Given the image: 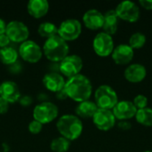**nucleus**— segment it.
Returning <instances> with one entry per match:
<instances>
[{"label":"nucleus","instance_id":"obj_9","mask_svg":"<svg viewBox=\"0 0 152 152\" xmlns=\"http://www.w3.org/2000/svg\"><path fill=\"white\" fill-rule=\"evenodd\" d=\"M115 12L119 20L127 22H136L140 18V8L133 1L120 2L115 8Z\"/></svg>","mask_w":152,"mask_h":152},{"label":"nucleus","instance_id":"obj_27","mask_svg":"<svg viewBox=\"0 0 152 152\" xmlns=\"http://www.w3.org/2000/svg\"><path fill=\"white\" fill-rule=\"evenodd\" d=\"M134 105L135 106V108L137 110H142V109H145L148 107V98L147 96L143 95V94H138L136 95L133 102Z\"/></svg>","mask_w":152,"mask_h":152},{"label":"nucleus","instance_id":"obj_23","mask_svg":"<svg viewBox=\"0 0 152 152\" xmlns=\"http://www.w3.org/2000/svg\"><path fill=\"white\" fill-rule=\"evenodd\" d=\"M38 34L42 37H45L46 39L58 34V27L50 21H45L39 24L37 28Z\"/></svg>","mask_w":152,"mask_h":152},{"label":"nucleus","instance_id":"obj_26","mask_svg":"<svg viewBox=\"0 0 152 152\" xmlns=\"http://www.w3.org/2000/svg\"><path fill=\"white\" fill-rule=\"evenodd\" d=\"M146 44V36L142 32H135L132 34L128 40V45L133 49H140Z\"/></svg>","mask_w":152,"mask_h":152},{"label":"nucleus","instance_id":"obj_6","mask_svg":"<svg viewBox=\"0 0 152 152\" xmlns=\"http://www.w3.org/2000/svg\"><path fill=\"white\" fill-rule=\"evenodd\" d=\"M83 68V60L79 55L69 54L67 55L59 65L61 74L68 78L80 74Z\"/></svg>","mask_w":152,"mask_h":152},{"label":"nucleus","instance_id":"obj_18","mask_svg":"<svg viewBox=\"0 0 152 152\" xmlns=\"http://www.w3.org/2000/svg\"><path fill=\"white\" fill-rule=\"evenodd\" d=\"M43 84L47 90L57 93L58 91L64 88L66 81L61 73L48 72L43 77Z\"/></svg>","mask_w":152,"mask_h":152},{"label":"nucleus","instance_id":"obj_16","mask_svg":"<svg viewBox=\"0 0 152 152\" xmlns=\"http://www.w3.org/2000/svg\"><path fill=\"white\" fill-rule=\"evenodd\" d=\"M104 21L103 13L97 9H90L83 15V22L85 26L92 30L102 28Z\"/></svg>","mask_w":152,"mask_h":152},{"label":"nucleus","instance_id":"obj_22","mask_svg":"<svg viewBox=\"0 0 152 152\" xmlns=\"http://www.w3.org/2000/svg\"><path fill=\"white\" fill-rule=\"evenodd\" d=\"M19 53L11 46L0 48V61L4 64L11 65L14 64L18 59Z\"/></svg>","mask_w":152,"mask_h":152},{"label":"nucleus","instance_id":"obj_34","mask_svg":"<svg viewBox=\"0 0 152 152\" xmlns=\"http://www.w3.org/2000/svg\"><path fill=\"white\" fill-rule=\"evenodd\" d=\"M19 101H20V102L21 104H23V105L30 104V103H31V102H32L31 98H30V97H28V96H23V97H22V98H20Z\"/></svg>","mask_w":152,"mask_h":152},{"label":"nucleus","instance_id":"obj_8","mask_svg":"<svg viewBox=\"0 0 152 152\" xmlns=\"http://www.w3.org/2000/svg\"><path fill=\"white\" fill-rule=\"evenodd\" d=\"M93 48L95 53L101 57H107L111 55L115 45L112 36L105 33H98L93 40Z\"/></svg>","mask_w":152,"mask_h":152},{"label":"nucleus","instance_id":"obj_10","mask_svg":"<svg viewBox=\"0 0 152 152\" xmlns=\"http://www.w3.org/2000/svg\"><path fill=\"white\" fill-rule=\"evenodd\" d=\"M18 53L24 61L30 63L37 62L43 55V50L40 45L35 41L29 39L21 43Z\"/></svg>","mask_w":152,"mask_h":152},{"label":"nucleus","instance_id":"obj_21","mask_svg":"<svg viewBox=\"0 0 152 152\" xmlns=\"http://www.w3.org/2000/svg\"><path fill=\"white\" fill-rule=\"evenodd\" d=\"M99 108L97 107L96 103L92 101H85L79 102L76 107V114L78 118H93L94 115L97 111Z\"/></svg>","mask_w":152,"mask_h":152},{"label":"nucleus","instance_id":"obj_15","mask_svg":"<svg viewBox=\"0 0 152 152\" xmlns=\"http://www.w3.org/2000/svg\"><path fill=\"white\" fill-rule=\"evenodd\" d=\"M0 97L9 103L19 101L20 99V91L18 85L13 81H4L0 85Z\"/></svg>","mask_w":152,"mask_h":152},{"label":"nucleus","instance_id":"obj_11","mask_svg":"<svg viewBox=\"0 0 152 152\" xmlns=\"http://www.w3.org/2000/svg\"><path fill=\"white\" fill-rule=\"evenodd\" d=\"M5 34L10 41L15 43H22L28 40L29 30L28 26L20 20H11L6 25Z\"/></svg>","mask_w":152,"mask_h":152},{"label":"nucleus","instance_id":"obj_20","mask_svg":"<svg viewBox=\"0 0 152 152\" xmlns=\"http://www.w3.org/2000/svg\"><path fill=\"white\" fill-rule=\"evenodd\" d=\"M104 21L102 29L103 32L112 36L114 35L118 28V20L119 18L118 17L115 10H109L104 14Z\"/></svg>","mask_w":152,"mask_h":152},{"label":"nucleus","instance_id":"obj_33","mask_svg":"<svg viewBox=\"0 0 152 152\" xmlns=\"http://www.w3.org/2000/svg\"><path fill=\"white\" fill-rule=\"evenodd\" d=\"M55 94H56L57 99H59V100H64V99H66V98H69V97H68V94H67V93H66V91H65V88H62L61 90L58 91V92L55 93Z\"/></svg>","mask_w":152,"mask_h":152},{"label":"nucleus","instance_id":"obj_13","mask_svg":"<svg viewBox=\"0 0 152 152\" xmlns=\"http://www.w3.org/2000/svg\"><path fill=\"white\" fill-rule=\"evenodd\" d=\"M112 112L116 119L121 120H129L135 117L137 109L131 101H118L116 106L112 109Z\"/></svg>","mask_w":152,"mask_h":152},{"label":"nucleus","instance_id":"obj_2","mask_svg":"<svg viewBox=\"0 0 152 152\" xmlns=\"http://www.w3.org/2000/svg\"><path fill=\"white\" fill-rule=\"evenodd\" d=\"M56 127L61 135L69 141L77 140L83 132V123L77 115L66 114L61 116L57 123Z\"/></svg>","mask_w":152,"mask_h":152},{"label":"nucleus","instance_id":"obj_28","mask_svg":"<svg viewBox=\"0 0 152 152\" xmlns=\"http://www.w3.org/2000/svg\"><path fill=\"white\" fill-rule=\"evenodd\" d=\"M28 128V131H29L31 134H39V133L42 131L43 125H42L40 122H38V121H37V120L33 119L32 121H30V122H29Z\"/></svg>","mask_w":152,"mask_h":152},{"label":"nucleus","instance_id":"obj_19","mask_svg":"<svg viewBox=\"0 0 152 152\" xmlns=\"http://www.w3.org/2000/svg\"><path fill=\"white\" fill-rule=\"evenodd\" d=\"M27 9L32 17L38 19L47 13L49 3L47 0H30L27 4Z\"/></svg>","mask_w":152,"mask_h":152},{"label":"nucleus","instance_id":"obj_36","mask_svg":"<svg viewBox=\"0 0 152 152\" xmlns=\"http://www.w3.org/2000/svg\"><path fill=\"white\" fill-rule=\"evenodd\" d=\"M143 152H152L151 151H143Z\"/></svg>","mask_w":152,"mask_h":152},{"label":"nucleus","instance_id":"obj_3","mask_svg":"<svg viewBox=\"0 0 152 152\" xmlns=\"http://www.w3.org/2000/svg\"><path fill=\"white\" fill-rule=\"evenodd\" d=\"M69 46L63 38L58 34L47 38L43 46V53L45 56L54 62H61L67 55H69Z\"/></svg>","mask_w":152,"mask_h":152},{"label":"nucleus","instance_id":"obj_7","mask_svg":"<svg viewBox=\"0 0 152 152\" xmlns=\"http://www.w3.org/2000/svg\"><path fill=\"white\" fill-rule=\"evenodd\" d=\"M82 32L81 22L77 19H67L61 21L58 27V35L65 41L77 39Z\"/></svg>","mask_w":152,"mask_h":152},{"label":"nucleus","instance_id":"obj_25","mask_svg":"<svg viewBox=\"0 0 152 152\" xmlns=\"http://www.w3.org/2000/svg\"><path fill=\"white\" fill-rule=\"evenodd\" d=\"M51 150L53 152H67L70 147V141L60 136L54 138L50 144Z\"/></svg>","mask_w":152,"mask_h":152},{"label":"nucleus","instance_id":"obj_17","mask_svg":"<svg viewBox=\"0 0 152 152\" xmlns=\"http://www.w3.org/2000/svg\"><path fill=\"white\" fill-rule=\"evenodd\" d=\"M124 76L130 83H140L145 79L147 76V69L141 63H133L126 67Z\"/></svg>","mask_w":152,"mask_h":152},{"label":"nucleus","instance_id":"obj_31","mask_svg":"<svg viewBox=\"0 0 152 152\" xmlns=\"http://www.w3.org/2000/svg\"><path fill=\"white\" fill-rule=\"evenodd\" d=\"M9 43H10V39L6 36L5 33L0 35V48H4V47L8 46Z\"/></svg>","mask_w":152,"mask_h":152},{"label":"nucleus","instance_id":"obj_35","mask_svg":"<svg viewBox=\"0 0 152 152\" xmlns=\"http://www.w3.org/2000/svg\"><path fill=\"white\" fill-rule=\"evenodd\" d=\"M6 23H5V21L3 20V19H1L0 18V35H2V34H4L5 33V29H6Z\"/></svg>","mask_w":152,"mask_h":152},{"label":"nucleus","instance_id":"obj_4","mask_svg":"<svg viewBox=\"0 0 152 152\" xmlns=\"http://www.w3.org/2000/svg\"><path fill=\"white\" fill-rule=\"evenodd\" d=\"M94 100L99 109L112 110L118 102V96L111 86L102 85L94 92Z\"/></svg>","mask_w":152,"mask_h":152},{"label":"nucleus","instance_id":"obj_29","mask_svg":"<svg viewBox=\"0 0 152 152\" xmlns=\"http://www.w3.org/2000/svg\"><path fill=\"white\" fill-rule=\"evenodd\" d=\"M8 110H9V102H6L2 97H0V115L6 113Z\"/></svg>","mask_w":152,"mask_h":152},{"label":"nucleus","instance_id":"obj_30","mask_svg":"<svg viewBox=\"0 0 152 152\" xmlns=\"http://www.w3.org/2000/svg\"><path fill=\"white\" fill-rule=\"evenodd\" d=\"M118 126L119 127V129L124 130V131H127L130 128H132V124L128 121V120H121L118 123Z\"/></svg>","mask_w":152,"mask_h":152},{"label":"nucleus","instance_id":"obj_1","mask_svg":"<svg viewBox=\"0 0 152 152\" xmlns=\"http://www.w3.org/2000/svg\"><path fill=\"white\" fill-rule=\"evenodd\" d=\"M64 88L68 97L78 103L89 100L93 93V86L90 79L82 74L68 78Z\"/></svg>","mask_w":152,"mask_h":152},{"label":"nucleus","instance_id":"obj_5","mask_svg":"<svg viewBox=\"0 0 152 152\" xmlns=\"http://www.w3.org/2000/svg\"><path fill=\"white\" fill-rule=\"evenodd\" d=\"M59 114L58 107L51 102H43L33 110V118L42 125L53 121Z\"/></svg>","mask_w":152,"mask_h":152},{"label":"nucleus","instance_id":"obj_32","mask_svg":"<svg viewBox=\"0 0 152 152\" xmlns=\"http://www.w3.org/2000/svg\"><path fill=\"white\" fill-rule=\"evenodd\" d=\"M139 4L146 10H152V0H140Z\"/></svg>","mask_w":152,"mask_h":152},{"label":"nucleus","instance_id":"obj_12","mask_svg":"<svg viewBox=\"0 0 152 152\" xmlns=\"http://www.w3.org/2000/svg\"><path fill=\"white\" fill-rule=\"evenodd\" d=\"M116 118L110 110L98 109L93 117V122L94 126L101 131H109L112 129L116 125Z\"/></svg>","mask_w":152,"mask_h":152},{"label":"nucleus","instance_id":"obj_24","mask_svg":"<svg viewBox=\"0 0 152 152\" xmlns=\"http://www.w3.org/2000/svg\"><path fill=\"white\" fill-rule=\"evenodd\" d=\"M136 121L144 126H152V109L151 108H145L142 110H137L135 114Z\"/></svg>","mask_w":152,"mask_h":152},{"label":"nucleus","instance_id":"obj_14","mask_svg":"<svg viewBox=\"0 0 152 152\" xmlns=\"http://www.w3.org/2000/svg\"><path fill=\"white\" fill-rule=\"evenodd\" d=\"M134 55V50L128 44H120L117 45L111 53L112 60L118 65L129 64L132 61Z\"/></svg>","mask_w":152,"mask_h":152}]
</instances>
